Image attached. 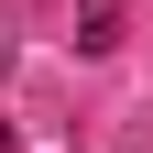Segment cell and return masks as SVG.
Masks as SVG:
<instances>
[{
    "instance_id": "obj_1",
    "label": "cell",
    "mask_w": 153,
    "mask_h": 153,
    "mask_svg": "<svg viewBox=\"0 0 153 153\" xmlns=\"http://www.w3.org/2000/svg\"><path fill=\"white\" fill-rule=\"evenodd\" d=\"M120 44V0H76V55H109Z\"/></svg>"
},
{
    "instance_id": "obj_2",
    "label": "cell",
    "mask_w": 153,
    "mask_h": 153,
    "mask_svg": "<svg viewBox=\"0 0 153 153\" xmlns=\"http://www.w3.org/2000/svg\"><path fill=\"white\" fill-rule=\"evenodd\" d=\"M0 76H11V33H0Z\"/></svg>"
}]
</instances>
